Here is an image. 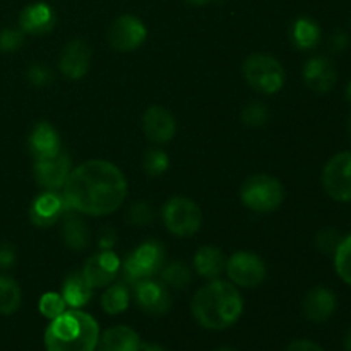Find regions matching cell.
<instances>
[{
	"mask_svg": "<svg viewBox=\"0 0 351 351\" xmlns=\"http://www.w3.org/2000/svg\"><path fill=\"white\" fill-rule=\"evenodd\" d=\"M346 99L351 103V81H350V84L346 86Z\"/></svg>",
	"mask_w": 351,
	"mask_h": 351,
	"instance_id": "ee69618b",
	"label": "cell"
},
{
	"mask_svg": "<svg viewBox=\"0 0 351 351\" xmlns=\"http://www.w3.org/2000/svg\"><path fill=\"white\" fill-rule=\"evenodd\" d=\"M16 263V249L10 243H0V269H9Z\"/></svg>",
	"mask_w": 351,
	"mask_h": 351,
	"instance_id": "8d00e7d4",
	"label": "cell"
},
{
	"mask_svg": "<svg viewBox=\"0 0 351 351\" xmlns=\"http://www.w3.org/2000/svg\"><path fill=\"white\" fill-rule=\"evenodd\" d=\"M242 72L247 84L263 95H276L287 81L283 65L267 53H252L247 57Z\"/></svg>",
	"mask_w": 351,
	"mask_h": 351,
	"instance_id": "5b68a950",
	"label": "cell"
},
{
	"mask_svg": "<svg viewBox=\"0 0 351 351\" xmlns=\"http://www.w3.org/2000/svg\"><path fill=\"white\" fill-rule=\"evenodd\" d=\"M115 232L113 230H105V232L101 233V237H99V247H101V250H110V247L115 243Z\"/></svg>",
	"mask_w": 351,
	"mask_h": 351,
	"instance_id": "ab89813d",
	"label": "cell"
},
{
	"mask_svg": "<svg viewBox=\"0 0 351 351\" xmlns=\"http://www.w3.org/2000/svg\"><path fill=\"white\" fill-rule=\"evenodd\" d=\"M40 312L43 317L47 319H55L62 314V312L67 311V304L62 298L60 293H45L40 300Z\"/></svg>",
	"mask_w": 351,
	"mask_h": 351,
	"instance_id": "1f68e13d",
	"label": "cell"
},
{
	"mask_svg": "<svg viewBox=\"0 0 351 351\" xmlns=\"http://www.w3.org/2000/svg\"><path fill=\"white\" fill-rule=\"evenodd\" d=\"M348 45H350V38L345 31H336V33L332 34L331 41H329V47H331V50L335 51V53H341V51H345L346 48H348Z\"/></svg>",
	"mask_w": 351,
	"mask_h": 351,
	"instance_id": "74e56055",
	"label": "cell"
},
{
	"mask_svg": "<svg viewBox=\"0 0 351 351\" xmlns=\"http://www.w3.org/2000/svg\"><path fill=\"white\" fill-rule=\"evenodd\" d=\"M146 24L139 17L130 16V14L120 16L119 19L113 21L112 26L108 27V34H106L110 47L122 53L139 48L146 41Z\"/></svg>",
	"mask_w": 351,
	"mask_h": 351,
	"instance_id": "30bf717a",
	"label": "cell"
},
{
	"mask_svg": "<svg viewBox=\"0 0 351 351\" xmlns=\"http://www.w3.org/2000/svg\"><path fill=\"white\" fill-rule=\"evenodd\" d=\"M243 206L254 213H273L283 204L285 187L278 178L257 173L247 178L240 189Z\"/></svg>",
	"mask_w": 351,
	"mask_h": 351,
	"instance_id": "277c9868",
	"label": "cell"
},
{
	"mask_svg": "<svg viewBox=\"0 0 351 351\" xmlns=\"http://www.w3.org/2000/svg\"><path fill=\"white\" fill-rule=\"evenodd\" d=\"M191 311L197 324L204 329L223 331L242 317L243 298L233 283L211 280L194 295Z\"/></svg>",
	"mask_w": 351,
	"mask_h": 351,
	"instance_id": "7a4b0ae2",
	"label": "cell"
},
{
	"mask_svg": "<svg viewBox=\"0 0 351 351\" xmlns=\"http://www.w3.org/2000/svg\"><path fill=\"white\" fill-rule=\"evenodd\" d=\"M161 280L167 287L175 288V290H184L192 280L191 267L182 261H175V263L163 266L161 269Z\"/></svg>",
	"mask_w": 351,
	"mask_h": 351,
	"instance_id": "83f0119b",
	"label": "cell"
},
{
	"mask_svg": "<svg viewBox=\"0 0 351 351\" xmlns=\"http://www.w3.org/2000/svg\"><path fill=\"white\" fill-rule=\"evenodd\" d=\"M216 351H237V350L230 348V346H223V348H219V350H216Z\"/></svg>",
	"mask_w": 351,
	"mask_h": 351,
	"instance_id": "f6af8a7d",
	"label": "cell"
},
{
	"mask_svg": "<svg viewBox=\"0 0 351 351\" xmlns=\"http://www.w3.org/2000/svg\"><path fill=\"white\" fill-rule=\"evenodd\" d=\"M335 267L338 276L351 287V235L343 239L335 252Z\"/></svg>",
	"mask_w": 351,
	"mask_h": 351,
	"instance_id": "f546056e",
	"label": "cell"
},
{
	"mask_svg": "<svg viewBox=\"0 0 351 351\" xmlns=\"http://www.w3.org/2000/svg\"><path fill=\"white\" fill-rule=\"evenodd\" d=\"M185 2L192 3V5H208V3H211L213 0H185Z\"/></svg>",
	"mask_w": 351,
	"mask_h": 351,
	"instance_id": "b9f144b4",
	"label": "cell"
},
{
	"mask_svg": "<svg viewBox=\"0 0 351 351\" xmlns=\"http://www.w3.org/2000/svg\"><path fill=\"white\" fill-rule=\"evenodd\" d=\"M24 45V31L16 27H5L0 31V51L14 53Z\"/></svg>",
	"mask_w": 351,
	"mask_h": 351,
	"instance_id": "d6a6232c",
	"label": "cell"
},
{
	"mask_svg": "<svg viewBox=\"0 0 351 351\" xmlns=\"http://www.w3.org/2000/svg\"><path fill=\"white\" fill-rule=\"evenodd\" d=\"M341 242V235L335 228H324L315 235V247L324 254H335Z\"/></svg>",
	"mask_w": 351,
	"mask_h": 351,
	"instance_id": "836d02e7",
	"label": "cell"
},
{
	"mask_svg": "<svg viewBox=\"0 0 351 351\" xmlns=\"http://www.w3.org/2000/svg\"><path fill=\"white\" fill-rule=\"evenodd\" d=\"M93 51L84 40H72L62 50L58 58V69L71 81L82 79L91 67Z\"/></svg>",
	"mask_w": 351,
	"mask_h": 351,
	"instance_id": "9a60e30c",
	"label": "cell"
},
{
	"mask_svg": "<svg viewBox=\"0 0 351 351\" xmlns=\"http://www.w3.org/2000/svg\"><path fill=\"white\" fill-rule=\"evenodd\" d=\"M27 149L33 160H45L62 151V139L58 130L48 122H38L27 136Z\"/></svg>",
	"mask_w": 351,
	"mask_h": 351,
	"instance_id": "e0dca14e",
	"label": "cell"
},
{
	"mask_svg": "<svg viewBox=\"0 0 351 351\" xmlns=\"http://www.w3.org/2000/svg\"><path fill=\"white\" fill-rule=\"evenodd\" d=\"M67 211H71L64 194L57 191H45L36 195L29 208V219L34 226L48 228L55 225Z\"/></svg>",
	"mask_w": 351,
	"mask_h": 351,
	"instance_id": "5bb4252c",
	"label": "cell"
},
{
	"mask_svg": "<svg viewBox=\"0 0 351 351\" xmlns=\"http://www.w3.org/2000/svg\"><path fill=\"white\" fill-rule=\"evenodd\" d=\"M141 338L129 326H113L99 335L98 351H141Z\"/></svg>",
	"mask_w": 351,
	"mask_h": 351,
	"instance_id": "44dd1931",
	"label": "cell"
},
{
	"mask_svg": "<svg viewBox=\"0 0 351 351\" xmlns=\"http://www.w3.org/2000/svg\"><path fill=\"white\" fill-rule=\"evenodd\" d=\"M161 218L165 226L173 235L192 237L199 232L202 225V211L192 199L189 197H171L165 202L161 209Z\"/></svg>",
	"mask_w": 351,
	"mask_h": 351,
	"instance_id": "52a82bcc",
	"label": "cell"
},
{
	"mask_svg": "<svg viewBox=\"0 0 351 351\" xmlns=\"http://www.w3.org/2000/svg\"><path fill=\"white\" fill-rule=\"evenodd\" d=\"M240 119L249 127H263L267 122V119H269V110H267L264 103L252 101L247 106H243Z\"/></svg>",
	"mask_w": 351,
	"mask_h": 351,
	"instance_id": "4dcf8cb0",
	"label": "cell"
},
{
	"mask_svg": "<svg viewBox=\"0 0 351 351\" xmlns=\"http://www.w3.org/2000/svg\"><path fill=\"white\" fill-rule=\"evenodd\" d=\"M338 300H336L335 291L326 287H314L304 298L302 311L304 315L311 322H326L331 319V315L336 312Z\"/></svg>",
	"mask_w": 351,
	"mask_h": 351,
	"instance_id": "d6986e66",
	"label": "cell"
},
{
	"mask_svg": "<svg viewBox=\"0 0 351 351\" xmlns=\"http://www.w3.org/2000/svg\"><path fill=\"white\" fill-rule=\"evenodd\" d=\"M304 82L314 93H328L335 88L338 72L332 62L326 57H312L304 65Z\"/></svg>",
	"mask_w": 351,
	"mask_h": 351,
	"instance_id": "ac0fdd59",
	"label": "cell"
},
{
	"mask_svg": "<svg viewBox=\"0 0 351 351\" xmlns=\"http://www.w3.org/2000/svg\"><path fill=\"white\" fill-rule=\"evenodd\" d=\"M64 197L72 211L89 216L115 213L127 197L122 170L106 160H89L72 168L64 185Z\"/></svg>",
	"mask_w": 351,
	"mask_h": 351,
	"instance_id": "6da1fadb",
	"label": "cell"
},
{
	"mask_svg": "<svg viewBox=\"0 0 351 351\" xmlns=\"http://www.w3.org/2000/svg\"><path fill=\"white\" fill-rule=\"evenodd\" d=\"M23 291L19 285L9 276L0 274V315H12L19 311Z\"/></svg>",
	"mask_w": 351,
	"mask_h": 351,
	"instance_id": "4316f807",
	"label": "cell"
},
{
	"mask_svg": "<svg viewBox=\"0 0 351 351\" xmlns=\"http://www.w3.org/2000/svg\"><path fill=\"white\" fill-rule=\"evenodd\" d=\"M168 167H170V160H168V154L163 149L151 147L144 153L143 168L147 177H161L168 170Z\"/></svg>",
	"mask_w": 351,
	"mask_h": 351,
	"instance_id": "f1b7e54d",
	"label": "cell"
},
{
	"mask_svg": "<svg viewBox=\"0 0 351 351\" xmlns=\"http://www.w3.org/2000/svg\"><path fill=\"white\" fill-rule=\"evenodd\" d=\"M291 43L298 50H312L321 41V27L311 17H298L290 29Z\"/></svg>",
	"mask_w": 351,
	"mask_h": 351,
	"instance_id": "d4e9b609",
	"label": "cell"
},
{
	"mask_svg": "<svg viewBox=\"0 0 351 351\" xmlns=\"http://www.w3.org/2000/svg\"><path fill=\"white\" fill-rule=\"evenodd\" d=\"M137 307L149 315H163L171 308V293L163 281L146 278L134 285Z\"/></svg>",
	"mask_w": 351,
	"mask_h": 351,
	"instance_id": "7c38bea8",
	"label": "cell"
},
{
	"mask_svg": "<svg viewBox=\"0 0 351 351\" xmlns=\"http://www.w3.org/2000/svg\"><path fill=\"white\" fill-rule=\"evenodd\" d=\"M154 219V213L153 208L147 204L146 201H137L130 206V211H129V221L134 223V225H149L153 223Z\"/></svg>",
	"mask_w": 351,
	"mask_h": 351,
	"instance_id": "e575fe53",
	"label": "cell"
},
{
	"mask_svg": "<svg viewBox=\"0 0 351 351\" xmlns=\"http://www.w3.org/2000/svg\"><path fill=\"white\" fill-rule=\"evenodd\" d=\"M120 257L112 250H99L93 257L86 261L84 267H82V276L88 281L89 287L95 288H105L112 285L117 280L120 273Z\"/></svg>",
	"mask_w": 351,
	"mask_h": 351,
	"instance_id": "4fadbf2b",
	"label": "cell"
},
{
	"mask_svg": "<svg viewBox=\"0 0 351 351\" xmlns=\"http://www.w3.org/2000/svg\"><path fill=\"white\" fill-rule=\"evenodd\" d=\"M285 351H324V350L314 341H308V339H297V341L290 343Z\"/></svg>",
	"mask_w": 351,
	"mask_h": 351,
	"instance_id": "f35d334b",
	"label": "cell"
},
{
	"mask_svg": "<svg viewBox=\"0 0 351 351\" xmlns=\"http://www.w3.org/2000/svg\"><path fill=\"white\" fill-rule=\"evenodd\" d=\"M27 81L33 86H47L53 82L55 74L47 64H33L26 72Z\"/></svg>",
	"mask_w": 351,
	"mask_h": 351,
	"instance_id": "d590c367",
	"label": "cell"
},
{
	"mask_svg": "<svg viewBox=\"0 0 351 351\" xmlns=\"http://www.w3.org/2000/svg\"><path fill=\"white\" fill-rule=\"evenodd\" d=\"M326 194L339 202H351V153H338L322 170Z\"/></svg>",
	"mask_w": 351,
	"mask_h": 351,
	"instance_id": "9c48e42d",
	"label": "cell"
},
{
	"mask_svg": "<svg viewBox=\"0 0 351 351\" xmlns=\"http://www.w3.org/2000/svg\"><path fill=\"white\" fill-rule=\"evenodd\" d=\"M130 302V291L127 283H112L101 295V308L110 315L122 314Z\"/></svg>",
	"mask_w": 351,
	"mask_h": 351,
	"instance_id": "484cf974",
	"label": "cell"
},
{
	"mask_svg": "<svg viewBox=\"0 0 351 351\" xmlns=\"http://www.w3.org/2000/svg\"><path fill=\"white\" fill-rule=\"evenodd\" d=\"M143 130L151 143H170L177 134V120L167 108L153 105L144 112Z\"/></svg>",
	"mask_w": 351,
	"mask_h": 351,
	"instance_id": "2e32d148",
	"label": "cell"
},
{
	"mask_svg": "<svg viewBox=\"0 0 351 351\" xmlns=\"http://www.w3.org/2000/svg\"><path fill=\"white\" fill-rule=\"evenodd\" d=\"M165 257H167V252H165L163 243L158 240L143 242L122 263L125 283L136 285L137 281L146 280V278H154L163 269Z\"/></svg>",
	"mask_w": 351,
	"mask_h": 351,
	"instance_id": "8992f818",
	"label": "cell"
},
{
	"mask_svg": "<svg viewBox=\"0 0 351 351\" xmlns=\"http://www.w3.org/2000/svg\"><path fill=\"white\" fill-rule=\"evenodd\" d=\"M225 273L235 287L256 288L266 280L267 267L257 254L240 250L226 259Z\"/></svg>",
	"mask_w": 351,
	"mask_h": 351,
	"instance_id": "ba28073f",
	"label": "cell"
},
{
	"mask_svg": "<svg viewBox=\"0 0 351 351\" xmlns=\"http://www.w3.org/2000/svg\"><path fill=\"white\" fill-rule=\"evenodd\" d=\"M72 171V160L65 151H60L55 156L36 160L33 165L34 180L45 191H60L64 189L69 175Z\"/></svg>",
	"mask_w": 351,
	"mask_h": 351,
	"instance_id": "8fae6325",
	"label": "cell"
},
{
	"mask_svg": "<svg viewBox=\"0 0 351 351\" xmlns=\"http://www.w3.org/2000/svg\"><path fill=\"white\" fill-rule=\"evenodd\" d=\"M348 129H350V136H351V117H350V122H348Z\"/></svg>",
	"mask_w": 351,
	"mask_h": 351,
	"instance_id": "bcb514c9",
	"label": "cell"
},
{
	"mask_svg": "<svg viewBox=\"0 0 351 351\" xmlns=\"http://www.w3.org/2000/svg\"><path fill=\"white\" fill-rule=\"evenodd\" d=\"M99 339V326L93 315L69 308L51 319L45 331L47 351H95Z\"/></svg>",
	"mask_w": 351,
	"mask_h": 351,
	"instance_id": "3957f363",
	"label": "cell"
},
{
	"mask_svg": "<svg viewBox=\"0 0 351 351\" xmlns=\"http://www.w3.org/2000/svg\"><path fill=\"white\" fill-rule=\"evenodd\" d=\"M55 10L45 2H34L24 7L19 14V29L24 31V34H47L53 29L55 26Z\"/></svg>",
	"mask_w": 351,
	"mask_h": 351,
	"instance_id": "ffe728a7",
	"label": "cell"
},
{
	"mask_svg": "<svg viewBox=\"0 0 351 351\" xmlns=\"http://www.w3.org/2000/svg\"><path fill=\"white\" fill-rule=\"evenodd\" d=\"M226 267V257L218 247L204 245L195 252L194 271L206 280H218Z\"/></svg>",
	"mask_w": 351,
	"mask_h": 351,
	"instance_id": "7402d4cb",
	"label": "cell"
},
{
	"mask_svg": "<svg viewBox=\"0 0 351 351\" xmlns=\"http://www.w3.org/2000/svg\"><path fill=\"white\" fill-rule=\"evenodd\" d=\"M62 239L72 250H82L89 243V228L81 216L71 211L62 216Z\"/></svg>",
	"mask_w": 351,
	"mask_h": 351,
	"instance_id": "603a6c76",
	"label": "cell"
},
{
	"mask_svg": "<svg viewBox=\"0 0 351 351\" xmlns=\"http://www.w3.org/2000/svg\"><path fill=\"white\" fill-rule=\"evenodd\" d=\"M345 350L351 351V329L348 331V335L345 336Z\"/></svg>",
	"mask_w": 351,
	"mask_h": 351,
	"instance_id": "7bdbcfd3",
	"label": "cell"
},
{
	"mask_svg": "<svg viewBox=\"0 0 351 351\" xmlns=\"http://www.w3.org/2000/svg\"><path fill=\"white\" fill-rule=\"evenodd\" d=\"M62 298L65 300L67 307L81 308L91 300L93 288L84 280L82 273H71L65 278L62 285Z\"/></svg>",
	"mask_w": 351,
	"mask_h": 351,
	"instance_id": "cb8c5ba5",
	"label": "cell"
},
{
	"mask_svg": "<svg viewBox=\"0 0 351 351\" xmlns=\"http://www.w3.org/2000/svg\"><path fill=\"white\" fill-rule=\"evenodd\" d=\"M141 351H167V350H165L161 345H158V343H144V345H141Z\"/></svg>",
	"mask_w": 351,
	"mask_h": 351,
	"instance_id": "60d3db41",
	"label": "cell"
}]
</instances>
